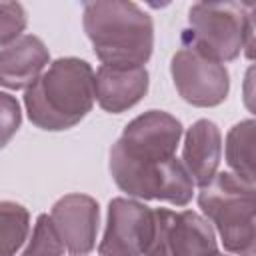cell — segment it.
<instances>
[{
    "label": "cell",
    "instance_id": "cell-10",
    "mask_svg": "<svg viewBox=\"0 0 256 256\" xmlns=\"http://www.w3.org/2000/svg\"><path fill=\"white\" fill-rule=\"evenodd\" d=\"M50 218L60 240L72 256H86L96 248L100 206L88 194H66L50 210Z\"/></svg>",
    "mask_w": 256,
    "mask_h": 256
},
{
    "label": "cell",
    "instance_id": "cell-15",
    "mask_svg": "<svg viewBox=\"0 0 256 256\" xmlns=\"http://www.w3.org/2000/svg\"><path fill=\"white\" fill-rule=\"evenodd\" d=\"M30 212L12 200H0V256H16L28 240Z\"/></svg>",
    "mask_w": 256,
    "mask_h": 256
},
{
    "label": "cell",
    "instance_id": "cell-12",
    "mask_svg": "<svg viewBox=\"0 0 256 256\" xmlns=\"http://www.w3.org/2000/svg\"><path fill=\"white\" fill-rule=\"evenodd\" d=\"M50 64V52L36 34H22L16 42L0 48V86L26 90Z\"/></svg>",
    "mask_w": 256,
    "mask_h": 256
},
{
    "label": "cell",
    "instance_id": "cell-18",
    "mask_svg": "<svg viewBox=\"0 0 256 256\" xmlns=\"http://www.w3.org/2000/svg\"><path fill=\"white\" fill-rule=\"evenodd\" d=\"M22 124V110L16 96L0 92V150L14 138Z\"/></svg>",
    "mask_w": 256,
    "mask_h": 256
},
{
    "label": "cell",
    "instance_id": "cell-4",
    "mask_svg": "<svg viewBox=\"0 0 256 256\" xmlns=\"http://www.w3.org/2000/svg\"><path fill=\"white\" fill-rule=\"evenodd\" d=\"M198 206L204 218L218 232L226 252L254 256L256 252V186L232 172H218L198 192Z\"/></svg>",
    "mask_w": 256,
    "mask_h": 256
},
{
    "label": "cell",
    "instance_id": "cell-7",
    "mask_svg": "<svg viewBox=\"0 0 256 256\" xmlns=\"http://www.w3.org/2000/svg\"><path fill=\"white\" fill-rule=\"evenodd\" d=\"M170 74L182 100L198 108L218 106L230 92L226 66L202 56L190 46L176 50L170 62Z\"/></svg>",
    "mask_w": 256,
    "mask_h": 256
},
{
    "label": "cell",
    "instance_id": "cell-8",
    "mask_svg": "<svg viewBox=\"0 0 256 256\" xmlns=\"http://www.w3.org/2000/svg\"><path fill=\"white\" fill-rule=\"evenodd\" d=\"M182 124L162 110H148L130 120L110 150L138 162H162L176 156Z\"/></svg>",
    "mask_w": 256,
    "mask_h": 256
},
{
    "label": "cell",
    "instance_id": "cell-5",
    "mask_svg": "<svg viewBox=\"0 0 256 256\" xmlns=\"http://www.w3.org/2000/svg\"><path fill=\"white\" fill-rule=\"evenodd\" d=\"M110 174L116 186L134 200H162L186 206L194 196V182L182 160L138 162L110 150Z\"/></svg>",
    "mask_w": 256,
    "mask_h": 256
},
{
    "label": "cell",
    "instance_id": "cell-19",
    "mask_svg": "<svg viewBox=\"0 0 256 256\" xmlns=\"http://www.w3.org/2000/svg\"><path fill=\"white\" fill-rule=\"evenodd\" d=\"M216 256H224V254H216Z\"/></svg>",
    "mask_w": 256,
    "mask_h": 256
},
{
    "label": "cell",
    "instance_id": "cell-14",
    "mask_svg": "<svg viewBox=\"0 0 256 256\" xmlns=\"http://www.w3.org/2000/svg\"><path fill=\"white\" fill-rule=\"evenodd\" d=\"M254 128L256 122L252 118L234 124L226 134L224 146L228 172L248 184H254Z\"/></svg>",
    "mask_w": 256,
    "mask_h": 256
},
{
    "label": "cell",
    "instance_id": "cell-16",
    "mask_svg": "<svg viewBox=\"0 0 256 256\" xmlns=\"http://www.w3.org/2000/svg\"><path fill=\"white\" fill-rule=\"evenodd\" d=\"M66 248L56 232L50 214H40L34 222L32 234L20 256H64Z\"/></svg>",
    "mask_w": 256,
    "mask_h": 256
},
{
    "label": "cell",
    "instance_id": "cell-3",
    "mask_svg": "<svg viewBox=\"0 0 256 256\" xmlns=\"http://www.w3.org/2000/svg\"><path fill=\"white\" fill-rule=\"evenodd\" d=\"M252 2H196L188 10L184 46L220 64L236 60L244 50L252 58L254 46Z\"/></svg>",
    "mask_w": 256,
    "mask_h": 256
},
{
    "label": "cell",
    "instance_id": "cell-17",
    "mask_svg": "<svg viewBox=\"0 0 256 256\" xmlns=\"http://www.w3.org/2000/svg\"><path fill=\"white\" fill-rule=\"evenodd\" d=\"M28 16L20 2H0V48L16 42L26 30Z\"/></svg>",
    "mask_w": 256,
    "mask_h": 256
},
{
    "label": "cell",
    "instance_id": "cell-11",
    "mask_svg": "<svg viewBox=\"0 0 256 256\" xmlns=\"http://www.w3.org/2000/svg\"><path fill=\"white\" fill-rule=\"evenodd\" d=\"M150 76L146 66L114 68L100 66L94 72V94L102 110L120 114L136 106L148 92Z\"/></svg>",
    "mask_w": 256,
    "mask_h": 256
},
{
    "label": "cell",
    "instance_id": "cell-13",
    "mask_svg": "<svg viewBox=\"0 0 256 256\" xmlns=\"http://www.w3.org/2000/svg\"><path fill=\"white\" fill-rule=\"evenodd\" d=\"M182 164L188 170L194 186L204 188L216 174L222 160V132L208 120H196L184 136L182 146Z\"/></svg>",
    "mask_w": 256,
    "mask_h": 256
},
{
    "label": "cell",
    "instance_id": "cell-6",
    "mask_svg": "<svg viewBox=\"0 0 256 256\" xmlns=\"http://www.w3.org/2000/svg\"><path fill=\"white\" fill-rule=\"evenodd\" d=\"M154 226L144 256H216L218 240L212 224L194 210L152 208Z\"/></svg>",
    "mask_w": 256,
    "mask_h": 256
},
{
    "label": "cell",
    "instance_id": "cell-1",
    "mask_svg": "<svg viewBox=\"0 0 256 256\" xmlns=\"http://www.w3.org/2000/svg\"><path fill=\"white\" fill-rule=\"evenodd\" d=\"M94 102V70L86 60L74 56L50 62L24 90V108L30 122L48 132L74 128Z\"/></svg>",
    "mask_w": 256,
    "mask_h": 256
},
{
    "label": "cell",
    "instance_id": "cell-9",
    "mask_svg": "<svg viewBox=\"0 0 256 256\" xmlns=\"http://www.w3.org/2000/svg\"><path fill=\"white\" fill-rule=\"evenodd\" d=\"M152 208L134 198H112L98 256H144L152 238Z\"/></svg>",
    "mask_w": 256,
    "mask_h": 256
},
{
    "label": "cell",
    "instance_id": "cell-2",
    "mask_svg": "<svg viewBox=\"0 0 256 256\" xmlns=\"http://www.w3.org/2000/svg\"><path fill=\"white\" fill-rule=\"evenodd\" d=\"M84 32L104 66H144L154 50V22L136 2L96 0L82 10Z\"/></svg>",
    "mask_w": 256,
    "mask_h": 256
}]
</instances>
